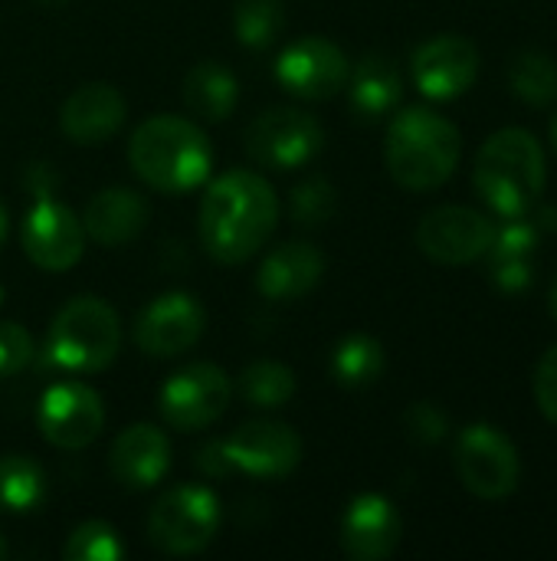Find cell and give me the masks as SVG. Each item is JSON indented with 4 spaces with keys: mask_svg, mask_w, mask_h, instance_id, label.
Here are the masks:
<instances>
[{
    "mask_svg": "<svg viewBox=\"0 0 557 561\" xmlns=\"http://www.w3.org/2000/svg\"><path fill=\"white\" fill-rule=\"evenodd\" d=\"M184 102L204 122H227L240 102V82L230 66L200 59L184 76Z\"/></svg>",
    "mask_w": 557,
    "mask_h": 561,
    "instance_id": "obj_24",
    "label": "cell"
},
{
    "mask_svg": "<svg viewBox=\"0 0 557 561\" xmlns=\"http://www.w3.org/2000/svg\"><path fill=\"white\" fill-rule=\"evenodd\" d=\"M552 309H555V316H557V276H555V283H552Z\"/></svg>",
    "mask_w": 557,
    "mask_h": 561,
    "instance_id": "obj_38",
    "label": "cell"
},
{
    "mask_svg": "<svg viewBox=\"0 0 557 561\" xmlns=\"http://www.w3.org/2000/svg\"><path fill=\"white\" fill-rule=\"evenodd\" d=\"M463 486L479 500H506L519 490L522 460L515 444L492 424H469L453 447Z\"/></svg>",
    "mask_w": 557,
    "mask_h": 561,
    "instance_id": "obj_9",
    "label": "cell"
},
{
    "mask_svg": "<svg viewBox=\"0 0 557 561\" xmlns=\"http://www.w3.org/2000/svg\"><path fill=\"white\" fill-rule=\"evenodd\" d=\"M220 529V500L213 490L184 483L167 490L148 513V542L174 559L200 556Z\"/></svg>",
    "mask_w": 557,
    "mask_h": 561,
    "instance_id": "obj_6",
    "label": "cell"
},
{
    "mask_svg": "<svg viewBox=\"0 0 557 561\" xmlns=\"http://www.w3.org/2000/svg\"><path fill=\"white\" fill-rule=\"evenodd\" d=\"M552 145H555V151H557V115L552 118Z\"/></svg>",
    "mask_w": 557,
    "mask_h": 561,
    "instance_id": "obj_40",
    "label": "cell"
},
{
    "mask_svg": "<svg viewBox=\"0 0 557 561\" xmlns=\"http://www.w3.org/2000/svg\"><path fill=\"white\" fill-rule=\"evenodd\" d=\"M404 427H407V434H410L417 444H440V440L446 437V431H450V421H446V414H443L437 404L417 401V404H410V411L404 414Z\"/></svg>",
    "mask_w": 557,
    "mask_h": 561,
    "instance_id": "obj_33",
    "label": "cell"
},
{
    "mask_svg": "<svg viewBox=\"0 0 557 561\" xmlns=\"http://www.w3.org/2000/svg\"><path fill=\"white\" fill-rule=\"evenodd\" d=\"M36 427L56 450H82L98 440L105 427V404L85 381H56L43 391Z\"/></svg>",
    "mask_w": 557,
    "mask_h": 561,
    "instance_id": "obj_10",
    "label": "cell"
},
{
    "mask_svg": "<svg viewBox=\"0 0 557 561\" xmlns=\"http://www.w3.org/2000/svg\"><path fill=\"white\" fill-rule=\"evenodd\" d=\"M538 227L529 224L525 217H509L502 230H496L486 260H489V276L499 293L519 296L532 286L535 276V256H538Z\"/></svg>",
    "mask_w": 557,
    "mask_h": 561,
    "instance_id": "obj_22",
    "label": "cell"
},
{
    "mask_svg": "<svg viewBox=\"0 0 557 561\" xmlns=\"http://www.w3.org/2000/svg\"><path fill=\"white\" fill-rule=\"evenodd\" d=\"M404 523L394 503L381 493H361L341 516V549L355 561L391 559L401 546Z\"/></svg>",
    "mask_w": 557,
    "mask_h": 561,
    "instance_id": "obj_17",
    "label": "cell"
},
{
    "mask_svg": "<svg viewBox=\"0 0 557 561\" xmlns=\"http://www.w3.org/2000/svg\"><path fill=\"white\" fill-rule=\"evenodd\" d=\"M351 62L345 49L325 36H299L276 59V82L305 102L335 99L348 85Z\"/></svg>",
    "mask_w": 557,
    "mask_h": 561,
    "instance_id": "obj_12",
    "label": "cell"
},
{
    "mask_svg": "<svg viewBox=\"0 0 557 561\" xmlns=\"http://www.w3.org/2000/svg\"><path fill=\"white\" fill-rule=\"evenodd\" d=\"M121 348L118 312L98 296L69 299L49 322L46 352L49 362L72 375L105 371Z\"/></svg>",
    "mask_w": 557,
    "mask_h": 561,
    "instance_id": "obj_5",
    "label": "cell"
},
{
    "mask_svg": "<svg viewBox=\"0 0 557 561\" xmlns=\"http://www.w3.org/2000/svg\"><path fill=\"white\" fill-rule=\"evenodd\" d=\"M20 243L26 260L43 273H69L85 253V230L72 207L36 194L20 227Z\"/></svg>",
    "mask_w": 557,
    "mask_h": 561,
    "instance_id": "obj_13",
    "label": "cell"
},
{
    "mask_svg": "<svg viewBox=\"0 0 557 561\" xmlns=\"http://www.w3.org/2000/svg\"><path fill=\"white\" fill-rule=\"evenodd\" d=\"M0 302H3V286H0Z\"/></svg>",
    "mask_w": 557,
    "mask_h": 561,
    "instance_id": "obj_42",
    "label": "cell"
},
{
    "mask_svg": "<svg viewBox=\"0 0 557 561\" xmlns=\"http://www.w3.org/2000/svg\"><path fill=\"white\" fill-rule=\"evenodd\" d=\"M404 99V79L401 69L391 56L384 53H368L355 72H348V102L358 122L374 125L387 118Z\"/></svg>",
    "mask_w": 557,
    "mask_h": 561,
    "instance_id": "obj_23",
    "label": "cell"
},
{
    "mask_svg": "<svg viewBox=\"0 0 557 561\" xmlns=\"http://www.w3.org/2000/svg\"><path fill=\"white\" fill-rule=\"evenodd\" d=\"M325 148V128L315 115L292 105L259 112L246 128V154L269 171H295L312 164Z\"/></svg>",
    "mask_w": 557,
    "mask_h": 561,
    "instance_id": "obj_7",
    "label": "cell"
},
{
    "mask_svg": "<svg viewBox=\"0 0 557 561\" xmlns=\"http://www.w3.org/2000/svg\"><path fill=\"white\" fill-rule=\"evenodd\" d=\"M43 3H59V0H43Z\"/></svg>",
    "mask_w": 557,
    "mask_h": 561,
    "instance_id": "obj_41",
    "label": "cell"
},
{
    "mask_svg": "<svg viewBox=\"0 0 557 561\" xmlns=\"http://www.w3.org/2000/svg\"><path fill=\"white\" fill-rule=\"evenodd\" d=\"M279 224V197L256 171H227L207 181L197 210V233L210 260L240 266L253 260Z\"/></svg>",
    "mask_w": 557,
    "mask_h": 561,
    "instance_id": "obj_1",
    "label": "cell"
},
{
    "mask_svg": "<svg viewBox=\"0 0 557 561\" xmlns=\"http://www.w3.org/2000/svg\"><path fill=\"white\" fill-rule=\"evenodd\" d=\"M151 207L131 187H102L89 197L82 210V230L108 250L131 243L148 227Z\"/></svg>",
    "mask_w": 557,
    "mask_h": 561,
    "instance_id": "obj_21",
    "label": "cell"
},
{
    "mask_svg": "<svg viewBox=\"0 0 557 561\" xmlns=\"http://www.w3.org/2000/svg\"><path fill=\"white\" fill-rule=\"evenodd\" d=\"M108 470L115 483L128 493L154 490L171 470V440L154 424L125 427L108 450Z\"/></svg>",
    "mask_w": 557,
    "mask_h": 561,
    "instance_id": "obj_18",
    "label": "cell"
},
{
    "mask_svg": "<svg viewBox=\"0 0 557 561\" xmlns=\"http://www.w3.org/2000/svg\"><path fill=\"white\" fill-rule=\"evenodd\" d=\"M542 233L545 230H557V207L555 204H542V210H538V224H535Z\"/></svg>",
    "mask_w": 557,
    "mask_h": 561,
    "instance_id": "obj_36",
    "label": "cell"
},
{
    "mask_svg": "<svg viewBox=\"0 0 557 561\" xmlns=\"http://www.w3.org/2000/svg\"><path fill=\"white\" fill-rule=\"evenodd\" d=\"M207 329V312L190 293L154 296L131 325V342L148 358H177L190 352Z\"/></svg>",
    "mask_w": 557,
    "mask_h": 561,
    "instance_id": "obj_11",
    "label": "cell"
},
{
    "mask_svg": "<svg viewBox=\"0 0 557 561\" xmlns=\"http://www.w3.org/2000/svg\"><path fill=\"white\" fill-rule=\"evenodd\" d=\"M131 171L158 194L177 197L204 187L213 174L207 131L181 115H151L128 138Z\"/></svg>",
    "mask_w": 557,
    "mask_h": 561,
    "instance_id": "obj_2",
    "label": "cell"
},
{
    "mask_svg": "<svg viewBox=\"0 0 557 561\" xmlns=\"http://www.w3.org/2000/svg\"><path fill=\"white\" fill-rule=\"evenodd\" d=\"M46 500V473L36 460L23 454L0 457V513L26 516Z\"/></svg>",
    "mask_w": 557,
    "mask_h": 561,
    "instance_id": "obj_25",
    "label": "cell"
},
{
    "mask_svg": "<svg viewBox=\"0 0 557 561\" xmlns=\"http://www.w3.org/2000/svg\"><path fill=\"white\" fill-rule=\"evenodd\" d=\"M410 72H414V85L427 99L450 102L473 89L479 76V49L466 36L443 33L414 49Z\"/></svg>",
    "mask_w": 557,
    "mask_h": 561,
    "instance_id": "obj_16",
    "label": "cell"
},
{
    "mask_svg": "<svg viewBox=\"0 0 557 561\" xmlns=\"http://www.w3.org/2000/svg\"><path fill=\"white\" fill-rule=\"evenodd\" d=\"M460 128L433 108H404L387 125L384 161L391 178L407 191H433L446 184L460 164Z\"/></svg>",
    "mask_w": 557,
    "mask_h": 561,
    "instance_id": "obj_3",
    "label": "cell"
},
{
    "mask_svg": "<svg viewBox=\"0 0 557 561\" xmlns=\"http://www.w3.org/2000/svg\"><path fill=\"white\" fill-rule=\"evenodd\" d=\"M473 184L499 217H525L545 191V151L525 128L489 135L476 154Z\"/></svg>",
    "mask_w": 557,
    "mask_h": 561,
    "instance_id": "obj_4",
    "label": "cell"
},
{
    "mask_svg": "<svg viewBox=\"0 0 557 561\" xmlns=\"http://www.w3.org/2000/svg\"><path fill=\"white\" fill-rule=\"evenodd\" d=\"M492 237H496L492 220L463 204H443L423 214V220L417 224L420 253L440 266H466L483 260Z\"/></svg>",
    "mask_w": 557,
    "mask_h": 561,
    "instance_id": "obj_14",
    "label": "cell"
},
{
    "mask_svg": "<svg viewBox=\"0 0 557 561\" xmlns=\"http://www.w3.org/2000/svg\"><path fill=\"white\" fill-rule=\"evenodd\" d=\"M384 365H387L384 345L364 332L345 335L332 352V378H335V385L351 388V391L374 385L384 375Z\"/></svg>",
    "mask_w": 557,
    "mask_h": 561,
    "instance_id": "obj_26",
    "label": "cell"
},
{
    "mask_svg": "<svg viewBox=\"0 0 557 561\" xmlns=\"http://www.w3.org/2000/svg\"><path fill=\"white\" fill-rule=\"evenodd\" d=\"M197 470L210 480H223V477H233V463L227 457V447L223 440H210L197 450Z\"/></svg>",
    "mask_w": 557,
    "mask_h": 561,
    "instance_id": "obj_35",
    "label": "cell"
},
{
    "mask_svg": "<svg viewBox=\"0 0 557 561\" xmlns=\"http://www.w3.org/2000/svg\"><path fill=\"white\" fill-rule=\"evenodd\" d=\"M236 391L250 408L276 411V408H286L295 398L299 381H295V371L289 365H282V362H253L250 368H243Z\"/></svg>",
    "mask_w": 557,
    "mask_h": 561,
    "instance_id": "obj_27",
    "label": "cell"
},
{
    "mask_svg": "<svg viewBox=\"0 0 557 561\" xmlns=\"http://www.w3.org/2000/svg\"><path fill=\"white\" fill-rule=\"evenodd\" d=\"M233 473L253 480H286L302 463V437L279 421H250L223 437Z\"/></svg>",
    "mask_w": 557,
    "mask_h": 561,
    "instance_id": "obj_15",
    "label": "cell"
},
{
    "mask_svg": "<svg viewBox=\"0 0 557 561\" xmlns=\"http://www.w3.org/2000/svg\"><path fill=\"white\" fill-rule=\"evenodd\" d=\"M338 210V191L328 178L315 174V178H305L292 197H289V214L299 227L305 230H315V227H325Z\"/></svg>",
    "mask_w": 557,
    "mask_h": 561,
    "instance_id": "obj_30",
    "label": "cell"
},
{
    "mask_svg": "<svg viewBox=\"0 0 557 561\" xmlns=\"http://www.w3.org/2000/svg\"><path fill=\"white\" fill-rule=\"evenodd\" d=\"M7 230H10V214H7V207L0 204V250H3V243H7Z\"/></svg>",
    "mask_w": 557,
    "mask_h": 561,
    "instance_id": "obj_37",
    "label": "cell"
},
{
    "mask_svg": "<svg viewBox=\"0 0 557 561\" xmlns=\"http://www.w3.org/2000/svg\"><path fill=\"white\" fill-rule=\"evenodd\" d=\"M233 401L230 375L213 362H194L158 388V414L171 431H204L227 414Z\"/></svg>",
    "mask_w": 557,
    "mask_h": 561,
    "instance_id": "obj_8",
    "label": "cell"
},
{
    "mask_svg": "<svg viewBox=\"0 0 557 561\" xmlns=\"http://www.w3.org/2000/svg\"><path fill=\"white\" fill-rule=\"evenodd\" d=\"M509 85L522 102L545 108L557 99V62L548 53L525 49L509 66Z\"/></svg>",
    "mask_w": 557,
    "mask_h": 561,
    "instance_id": "obj_28",
    "label": "cell"
},
{
    "mask_svg": "<svg viewBox=\"0 0 557 561\" xmlns=\"http://www.w3.org/2000/svg\"><path fill=\"white\" fill-rule=\"evenodd\" d=\"M535 404L552 424H557V345L545 352L535 368Z\"/></svg>",
    "mask_w": 557,
    "mask_h": 561,
    "instance_id": "obj_34",
    "label": "cell"
},
{
    "mask_svg": "<svg viewBox=\"0 0 557 561\" xmlns=\"http://www.w3.org/2000/svg\"><path fill=\"white\" fill-rule=\"evenodd\" d=\"M325 276V256L305 240L279 243L266 253L256 270V289L269 302H299Z\"/></svg>",
    "mask_w": 557,
    "mask_h": 561,
    "instance_id": "obj_20",
    "label": "cell"
},
{
    "mask_svg": "<svg viewBox=\"0 0 557 561\" xmlns=\"http://www.w3.org/2000/svg\"><path fill=\"white\" fill-rule=\"evenodd\" d=\"M33 362V335L20 322H0V378L20 375Z\"/></svg>",
    "mask_w": 557,
    "mask_h": 561,
    "instance_id": "obj_32",
    "label": "cell"
},
{
    "mask_svg": "<svg viewBox=\"0 0 557 561\" xmlns=\"http://www.w3.org/2000/svg\"><path fill=\"white\" fill-rule=\"evenodd\" d=\"M7 556H10V549H7V539L0 536V561L7 559Z\"/></svg>",
    "mask_w": 557,
    "mask_h": 561,
    "instance_id": "obj_39",
    "label": "cell"
},
{
    "mask_svg": "<svg viewBox=\"0 0 557 561\" xmlns=\"http://www.w3.org/2000/svg\"><path fill=\"white\" fill-rule=\"evenodd\" d=\"M62 556H66V561H121L125 559V542L115 533V526H108L102 519H89L69 533Z\"/></svg>",
    "mask_w": 557,
    "mask_h": 561,
    "instance_id": "obj_31",
    "label": "cell"
},
{
    "mask_svg": "<svg viewBox=\"0 0 557 561\" xmlns=\"http://www.w3.org/2000/svg\"><path fill=\"white\" fill-rule=\"evenodd\" d=\"M286 30V3L282 0H236L233 7V33L246 49H269Z\"/></svg>",
    "mask_w": 557,
    "mask_h": 561,
    "instance_id": "obj_29",
    "label": "cell"
},
{
    "mask_svg": "<svg viewBox=\"0 0 557 561\" xmlns=\"http://www.w3.org/2000/svg\"><path fill=\"white\" fill-rule=\"evenodd\" d=\"M128 105L125 95L112 82H85L79 85L59 108V128L72 145H105L125 125Z\"/></svg>",
    "mask_w": 557,
    "mask_h": 561,
    "instance_id": "obj_19",
    "label": "cell"
}]
</instances>
